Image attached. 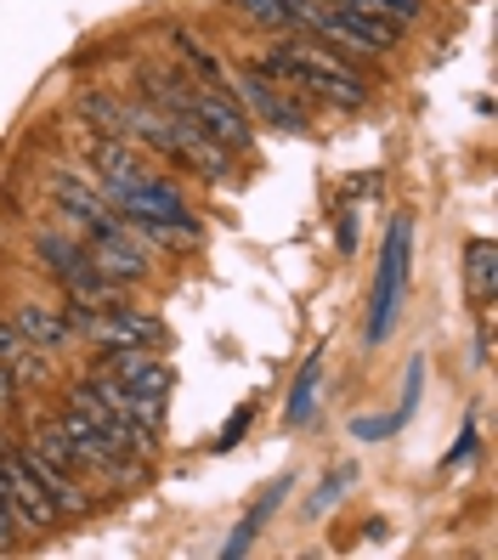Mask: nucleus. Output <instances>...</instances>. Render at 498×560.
<instances>
[{"label": "nucleus", "instance_id": "1", "mask_svg": "<svg viewBox=\"0 0 498 560\" xmlns=\"http://www.w3.org/2000/svg\"><path fill=\"white\" fill-rule=\"evenodd\" d=\"M408 267H414V215H391L385 249H380V272H374V294H369V323H362V340H369V346L391 340L396 312H403Z\"/></svg>", "mask_w": 498, "mask_h": 560}, {"label": "nucleus", "instance_id": "2", "mask_svg": "<svg viewBox=\"0 0 498 560\" xmlns=\"http://www.w3.org/2000/svg\"><path fill=\"white\" fill-rule=\"evenodd\" d=\"M182 114L205 130V137L216 142V148H227V153H250L255 148V125H250V114L232 103V91H221V85H205V91H187V103H182Z\"/></svg>", "mask_w": 498, "mask_h": 560}, {"label": "nucleus", "instance_id": "3", "mask_svg": "<svg viewBox=\"0 0 498 560\" xmlns=\"http://www.w3.org/2000/svg\"><path fill=\"white\" fill-rule=\"evenodd\" d=\"M46 192H51V205L62 210V221H74L85 238H103V233H114V226H125V221L108 210L103 192H96V182L80 176V171H51V176H46Z\"/></svg>", "mask_w": 498, "mask_h": 560}, {"label": "nucleus", "instance_id": "4", "mask_svg": "<svg viewBox=\"0 0 498 560\" xmlns=\"http://www.w3.org/2000/svg\"><path fill=\"white\" fill-rule=\"evenodd\" d=\"M85 255H91L96 272L125 283V289L148 283V272H153V255L142 249V238L130 233V226H114V233H103V238H85Z\"/></svg>", "mask_w": 498, "mask_h": 560}, {"label": "nucleus", "instance_id": "5", "mask_svg": "<svg viewBox=\"0 0 498 560\" xmlns=\"http://www.w3.org/2000/svg\"><path fill=\"white\" fill-rule=\"evenodd\" d=\"M232 85H239V96H244V103H250L260 119H267L273 130H289V137H301V130H312L306 108L289 96V85H278V80H267V74H255V69H244Z\"/></svg>", "mask_w": 498, "mask_h": 560}, {"label": "nucleus", "instance_id": "6", "mask_svg": "<svg viewBox=\"0 0 498 560\" xmlns=\"http://www.w3.org/2000/svg\"><path fill=\"white\" fill-rule=\"evenodd\" d=\"M103 374H108V380H119L125 390H137V397H171V385H176L171 362H164V357H153L148 346H125V351H108V357H103Z\"/></svg>", "mask_w": 498, "mask_h": 560}, {"label": "nucleus", "instance_id": "7", "mask_svg": "<svg viewBox=\"0 0 498 560\" xmlns=\"http://www.w3.org/2000/svg\"><path fill=\"white\" fill-rule=\"evenodd\" d=\"M18 458H23V470L40 481V492L51 499L57 515H85V510H91V492L74 481V470H57V465H46V458H35L28 447H18Z\"/></svg>", "mask_w": 498, "mask_h": 560}, {"label": "nucleus", "instance_id": "8", "mask_svg": "<svg viewBox=\"0 0 498 560\" xmlns=\"http://www.w3.org/2000/svg\"><path fill=\"white\" fill-rule=\"evenodd\" d=\"M74 108L96 137H130V103H119L114 91H80Z\"/></svg>", "mask_w": 498, "mask_h": 560}, {"label": "nucleus", "instance_id": "9", "mask_svg": "<svg viewBox=\"0 0 498 560\" xmlns=\"http://www.w3.org/2000/svg\"><path fill=\"white\" fill-rule=\"evenodd\" d=\"M18 335L35 346V351H57V346H69L74 340V328H69V317L62 312H51V306H18Z\"/></svg>", "mask_w": 498, "mask_h": 560}, {"label": "nucleus", "instance_id": "10", "mask_svg": "<svg viewBox=\"0 0 498 560\" xmlns=\"http://www.w3.org/2000/svg\"><path fill=\"white\" fill-rule=\"evenodd\" d=\"M35 255L46 260V272H57V283H69L74 272H85L91 267V255H85V244L80 238H69V233H35Z\"/></svg>", "mask_w": 498, "mask_h": 560}, {"label": "nucleus", "instance_id": "11", "mask_svg": "<svg viewBox=\"0 0 498 560\" xmlns=\"http://www.w3.org/2000/svg\"><path fill=\"white\" fill-rule=\"evenodd\" d=\"M289 487H294V481H289V476H278V481H273L267 492H260V504H255V510L244 515V526H232V538L221 544V555H227V560H232V555H250V544H255V533H260V526H267V521H273V510L283 504V492H289Z\"/></svg>", "mask_w": 498, "mask_h": 560}, {"label": "nucleus", "instance_id": "12", "mask_svg": "<svg viewBox=\"0 0 498 560\" xmlns=\"http://www.w3.org/2000/svg\"><path fill=\"white\" fill-rule=\"evenodd\" d=\"M80 153H85V164L96 176H119V171H137V153H130V137H91L80 142Z\"/></svg>", "mask_w": 498, "mask_h": 560}, {"label": "nucleus", "instance_id": "13", "mask_svg": "<svg viewBox=\"0 0 498 560\" xmlns=\"http://www.w3.org/2000/svg\"><path fill=\"white\" fill-rule=\"evenodd\" d=\"M317 385H323V351H312V357L301 362V374H294L289 408H283V419H289V424H306V419L317 413Z\"/></svg>", "mask_w": 498, "mask_h": 560}, {"label": "nucleus", "instance_id": "14", "mask_svg": "<svg viewBox=\"0 0 498 560\" xmlns=\"http://www.w3.org/2000/svg\"><path fill=\"white\" fill-rule=\"evenodd\" d=\"M464 272H471V289L482 294V306H493V294H498V244L493 238L464 244Z\"/></svg>", "mask_w": 498, "mask_h": 560}, {"label": "nucleus", "instance_id": "15", "mask_svg": "<svg viewBox=\"0 0 498 560\" xmlns=\"http://www.w3.org/2000/svg\"><path fill=\"white\" fill-rule=\"evenodd\" d=\"M328 7H351V12H369V18H385L391 28H408L425 18V0H328Z\"/></svg>", "mask_w": 498, "mask_h": 560}, {"label": "nucleus", "instance_id": "16", "mask_svg": "<svg viewBox=\"0 0 498 560\" xmlns=\"http://www.w3.org/2000/svg\"><path fill=\"white\" fill-rule=\"evenodd\" d=\"M232 12H244L250 23H260V28H273V35H301L294 28V12H289V0H227Z\"/></svg>", "mask_w": 498, "mask_h": 560}, {"label": "nucleus", "instance_id": "17", "mask_svg": "<svg viewBox=\"0 0 498 560\" xmlns=\"http://www.w3.org/2000/svg\"><path fill=\"white\" fill-rule=\"evenodd\" d=\"M171 40H176V51H182V57L193 62V69H198V85H221V69H216V57H210L205 46H198L193 35H182V28H176Z\"/></svg>", "mask_w": 498, "mask_h": 560}, {"label": "nucleus", "instance_id": "18", "mask_svg": "<svg viewBox=\"0 0 498 560\" xmlns=\"http://www.w3.org/2000/svg\"><path fill=\"white\" fill-rule=\"evenodd\" d=\"M396 431H403V413H362V419H351V436L357 442H385Z\"/></svg>", "mask_w": 498, "mask_h": 560}, {"label": "nucleus", "instance_id": "19", "mask_svg": "<svg viewBox=\"0 0 498 560\" xmlns=\"http://www.w3.org/2000/svg\"><path fill=\"white\" fill-rule=\"evenodd\" d=\"M346 487H351V465H340L335 476H328V481L317 487V499L306 504V515H323V510H328V504H335V499H340V492H346Z\"/></svg>", "mask_w": 498, "mask_h": 560}, {"label": "nucleus", "instance_id": "20", "mask_svg": "<svg viewBox=\"0 0 498 560\" xmlns=\"http://www.w3.org/2000/svg\"><path fill=\"white\" fill-rule=\"evenodd\" d=\"M471 458H476V419H471V424H464V431H459L453 453L442 458V470H459V465H471Z\"/></svg>", "mask_w": 498, "mask_h": 560}, {"label": "nucleus", "instance_id": "21", "mask_svg": "<svg viewBox=\"0 0 498 560\" xmlns=\"http://www.w3.org/2000/svg\"><path fill=\"white\" fill-rule=\"evenodd\" d=\"M250 419H255V402H244L239 413H232V419H227V431H221V442H216V447H232V442H239V436L250 431Z\"/></svg>", "mask_w": 498, "mask_h": 560}, {"label": "nucleus", "instance_id": "22", "mask_svg": "<svg viewBox=\"0 0 498 560\" xmlns=\"http://www.w3.org/2000/svg\"><path fill=\"white\" fill-rule=\"evenodd\" d=\"M28 340L18 335V323H0V362H7V369H12V362H18V351H23Z\"/></svg>", "mask_w": 498, "mask_h": 560}, {"label": "nucleus", "instance_id": "23", "mask_svg": "<svg viewBox=\"0 0 498 560\" xmlns=\"http://www.w3.org/2000/svg\"><path fill=\"white\" fill-rule=\"evenodd\" d=\"M12 538H18V515L0 504V544H12Z\"/></svg>", "mask_w": 498, "mask_h": 560}]
</instances>
